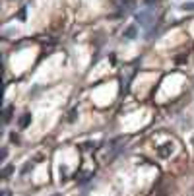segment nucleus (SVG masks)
<instances>
[{"mask_svg":"<svg viewBox=\"0 0 194 196\" xmlns=\"http://www.w3.org/2000/svg\"><path fill=\"white\" fill-rule=\"evenodd\" d=\"M138 22L142 23V25H148V23H150V14H148V12H142V14H138Z\"/></svg>","mask_w":194,"mask_h":196,"instance_id":"nucleus-1","label":"nucleus"},{"mask_svg":"<svg viewBox=\"0 0 194 196\" xmlns=\"http://www.w3.org/2000/svg\"><path fill=\"white\" fill-rule=\"evenodd\" d=\"M29 120H31V115H29V113H25V115L19 118V126H22V128H25V126L29 124Z\"/></svg>","mask_w":194,"mask_h":196,"instance_id":"nucleus-2","label":"nucleus"},{"mask_svg":"<svg viewBox=\"0 0 194 196\" xmlns=\"http://www.w3.org/2000/svg\"><path fill=\"white\" fill-rule=\"evenodd\" d=\"M124 37H126V39H134V37H136V27H134V25L128 27V29L124 31Z\"/></svg>","mask_w":194,"mask_h":196,"instance_id":"nucleus-3","label":"nucleus"},{"mask_svg":"<svg viewBox=\"0 0 194 196\" xmlns=\"http://www.w3.org/2000/svg\"><path fill=\"white\" fill-rule=\"evenodd\" d=\"M10 118H12V107H6V109H4V120H10Z\"/></svg>","mask_w":194,"mask_h":196,"instance_id":"nucleus-4","label":"nucleus"},{"mask_svg":"<svg viewBox=\"0 0 194 196\" xmlns=\"http://www.w3.org/2000/svg\"><path fill=\"white\" fill-rule=\"evenodd\" d=\"M10 173H12V167L8 165V167H4V171H2V177H4V179H8V175H10Z\"/></svg>","mask_w":194,"mask_h":196,"instance_id":"nucleus-5","label":"nucleus"},{"mask_svg":"<svg viewBox=\"0 0 194 196\" xmlns=\"http://www.w3.org/2000/svg\"><path fill=\"white\" fill-rule=\"evenodd\" d=\"M183 8H184V10H194V2H184Z\"/></svg>","mask_w":194,"mask_h":196,"instance_id":"nucleus-6","label":"nucleus"},{"mask_svg":"<svg viewBox=\"0 0 194 196\" xmlns=\"http://www.w3.org/2000/svg\"><path fill=\"white\" fill-rule=\"evenodd\" d=\"M132 4H134L132 0H126V2H122V8H126V10H130V8H132Z\"/></svg>","mask_w":194,"mask_h":196,"instance_id":"nucleus-7","label":"nucleus"},{"mask_svg":"<svg viewBox=\"0 0 194 196\" xmlns=\"http://www.w3.org/2000/svg\"><path fill=\"white\" fill-rule=\"evenodd\" d=\"M74 118H76V109H72V111H70V117H68V120H70V122H72V120H74Z\"/></svg>","mask_w":194,"mask_h":196,"instance_id":"nucleus-8","label":"nucleus"},{"mask_svg":"<svg viewBox=\"0 0 194 196\" xmlns=\"http://www.w3.org/2000/svg\"><path fill=\"white\" fill-rule=\"evenodd\" d=\"M18 18H19V19H25V8H23V10L19 12V16H18Z\"/></svg>","mask_w":194,"mask_h":196,"instance_id":"nucleus-9","label":"nucleus"},{"mask_svg":"<svg viewBox=\"0 0 194 196\" xmlns=\"http://www.w3.org/2000/svg\"><path fill=\"white\" fill-rule=\"evenodd\" d=\"M151 2H155V0H146V4H151Z\"/></svg>","mask_w":194,"mask_h":196,"instance_id":"nucleus-10","label":"nucleus"}]
</instances>
